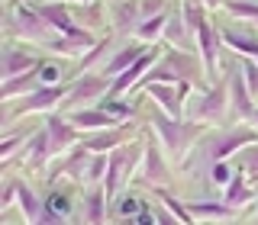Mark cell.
Segmentation results:
<instances>
[{"mask_svg": "<svg viewBox=\"0 0 258 225\" xmlns=\"http://www.w3.org/2000/svg\"><path fill=\"white\" fill-rule=\"evenodd\" d=\"M149 126H152V132L161 139L165 155L174 158V161H184V158H187V151L194 148V142L207 132V123H197V119L187 123V119L161 116V113H155V116L149 119Z\"/></svg>", "mask_w": 258, "mask_h": 225, "instance_id": "cell-1", "label": "cell"}, {"mask_svg": "<svg viewBox=\"0 0 258 225\" xmlns=\"http://www.w3.org/2000/svg\"><path fill=\"white\" fill-rule=\"evenodd\" d=\"M155 80H165V84L190 80V84L207 87V80H204V61H200L197 55H187V52H181V48L174 45V48H168V52L161 55V64H155L152 71H145V77L139 80V87L155 84Z\"/></svg>", "mask_w": 258, "mask_h": 225, "instance_id": "cell-2", "label": "cell"}, {"mask_svg": "<svg viewBox=\"0 0 258 225\" xmlns=\"http://www.w3.org/2000/svg\"><path fill=\"white\" fill-rule=\"evenodd\" d=\"M142 155H145V145H119V148L110 151V167H107V177H103V190H107L110 199H116L119 187L133 177Z\"/></svg>", "mask_w": 258, "mask_h": 225, "instance_id": "cell-3", "label": "cell"}, {"mask_svg": "<svg viewBox=\"0 0 258 225\" xmlns=\"http://www.w3.org/2000/svg\"><path fill=\"white\" fill-rule=\"evenodd\" d=\"M226 116H229V77H220L210 87H204L200 100L190 106V119H197V123H223Z\"/></svg>", "mask_w": 258, "mask_h": 225, "instance_id": "cell-4", "label": "cell"}, {"mask_svg": "<svg viewBox=\"0 0 258 225\" xmlns=\"http://www.w3.org/2000/svg\"><path fill=\"white\" fill-rule=\"evenodd\" d=\"M110 84H113V77L84 71V74H81L75 84L68 87V96H64L61 106L68 109V113H71V109H87V106H91V103H97V100H107Z\"/></svg>", "mask_w": 258, "mask_h": 225, "instance_id": "cell-5", "label": "cell"}, {"mask_svg": "<svg viewBox=\"0 0 258 225\" xmlns=\"http://www.w3.org/2000/svg\"><path fill=\"white\" fill-rule=\"evenodd\" d=\"M64 96H68V90H64L61 84L36 87V90H29L20 103H16V106L7 109V119H13V116H26V113H52L55 106H61V103H64Z\"/></svg>", "mask_w": 258, "mask_h": 225, "instance_id": "cell-6", "label": "cell"}, {"mask_svg": "<svg viewBox=\"0 0 258 225\" xmlns=\"http://www.w3.org/2000/svg\"><path fill=\"white\" fill-rule=\"evenodd\" d=\"M229 106H232V116L236 119H252L255 116V109H258V103L252 100V90H248V84H245V74H242V68H239V58L229 64Z\"/></svg>", "mask_w": 258, "mask_h": 225, "instance_id": "cell-7", "label": "cell"}, {"mask_svg": "<svg viewBox=\"0 0 258 225\" xmlns=\"http://www.w3.org/2000/svg\"><path fill=\"white\" fill-rule=\"evenodd\" d=\"M45 132H48V148H52V158L55 155H64V151L71 148V145H78L81 139V129L71 123L68 116H61V113H48L45 116Z\"/></svg>", "mask_w": 258, "mask_h": 225, "instance_id": "cell-8", "label": "cell"}, {"mask_svg": "<svg viewBox=\"0 0 258 225\" xmlns=\"http://www.w3.org/2000/svg\"><path fill=\"white\" fill-rule=\"evenodd\" d=\"M155 61H158V48H145L139 58H136V61L129 64L126 71H123V74H116V77H113L107 100H119V96H123L126 90H133V87H136V84H139V80L145 77V71H149Z\"/></svg>", "mask_w": 258, "mask_h": 225, "instance_id": "cell-9", "label": "cell"}, {"mask_svg": "<svg viewBox=\"0 0 258 225\" xmlns=\"http://www.w3.org/2000/svg\"><path fill=\"white\" fill-rule=\"evenodd\" d=\"M242 145H258V129H245V126H239V129H232V132H226L220 135L210 148L204 151V161H223V158H229L232 151H239Z\"/></svg>", "mask_w": 258, "mask_h": 225, "instance_id": "cell-10", "label": "cell"}, {"mask_svg": "<svg viewBox=\"0 0 258 225\" xmlns=\"http://www.w3.org/2000/svg\"><path fill=\"white\" fill-rule=\"evenodd\" d=\"M139 180L145 187H171V174H168V164L165 158L158 155V145L155 139L145 142V155H142V167H139Z\"/></svg>", "mask_w": 258, "mask_h": 225, "instance_id": "cell-11", "label": "cell"}, {"mask_svg": "<svg viewBox=\"0 0 258 225\" xmlns=\"http://www.w3.org/2000/svg\"><path fill=\"white\" fill-rule=\"evenodd\" d=\"M197 52H200V61H204V71H207V84L220 80L216 74V61H220V32H216L210 23H204L197 32Z\"/></svg>", "mask_w": 258, "mask_h": 225, "instance_id": "cell-12", "label": "cell"}, {"mask_svg": "<svg viewBox=\"0 0 258 225\" xmlns=\"http://www.w3.org/2000/svg\"><path fill=\"white\" fill-rule=\"evenodd\" d=\"M255 196H258V190L248 187V174H245V167H236L232 171V180L226 183V190H223V203L226 206H232L236 212H242L248 203H255Z\"/></svg>", "mask_w": 258, "mask_h": 225, "instance_id": "cell-13", "label": "cell"}, {"mask_svg": "<svg viewBox=\"0 0 258 225\" xmlns=\"http://www.w3.org/2000/svg\"><path fill=\"white\" fill-rule=\"evenodd\" d=\"M71 123H75L81 132H100V129H113V126H119L123 119L119 116H113L110 109H71Z\"/></svg>", "mask_w": 258, "mask_h": 225, "instance_id": "cell-14", "label": "cell"}, {"mask_svg": "<svg viewBox=\"0 0 258 225\" xmlns=\"http://www.w3.org/2000/svg\"><path fill=\"white\" fill-rule=\"evenodd\" d=\"M145 96H152L155 103H161L168 116H174V119H184V96H181V90H177V84H174V87H168L165 80H155V84H145Z\"/></svg>", "mask_w": 258, "mask_h": 225, "instance_id": "cell-15", "label": "cell"}, {"mask_svg": "<svg viewBox=\"0 0 258 225\" xmlns=\"http://www.w3.org/2000/svg\"><path fill=\"white\" fill-rule=\"evenodd\" d=\"M133 132L136 129L133 126H113V129H100L97 135H91L87 142H81L87 151H113V148H119V145H126L129 139H133Z\"/></svg>", "mask_w": 258, "mask_h": 225, "instance_id": "cell-16", "label": "cell"}, {"mask_svg": "<svg viewBox=\"0 0 258 225\" xmlns=\"http://www.w3.org/2000/svg\"><path fill=\"white\" fill-rule=\"evenodd\" d=\"M142 23L139 0H119L113 7V32L116 36H136V26Z\"/></svg>", "mask_w": 258, "mask_h": 225, "instance_id": "cell-17", "label": "cell"}, {"mask_svg": "<svg viewBox=\"0 0 258 225\" xmlns=\"http://www.w3.org/2000/svg\"><path fill=\"white\" fill-rule=\"evenodd\" d=\"M39 58H32L29 52H20L16 45H7L4 48V64H0V77L4 80H10V77H16V74H26V71H32V68H39Z\"/></svg>", "mask_w": 258, "mask_h": 225, "instance_id": "cell-18", "label": "cell"}, {"mask_svg": "<svg viewBox=\"0 0 258 225\" xmlns=\"http://www.w3.org/2000/svg\"><path fill=\"white\" fill-rule=\"evenodd\" d=\"M87 161H91V151H87L84 145H81V148H75V151H71V158L64 161V164L58 167V171H52V174H48V187H52V183L58 180L61 174L68 177L71 183H84V174H87Z\"/></svg>", "mask_w": 258, "mask_h": 225, "instance_id": "cell-19", "label": "cell"}, {"mask_svg": "<svg viewBox=\"0 0 258 225\" xmlns=\"http://www.w3.org/2000/svg\"><path fill=\"white\" fill-rule=\"evenodd\" d=\"M26 167L29 171H42L45 167V161L52 158V148H48V132H45V126L39 129V132H32V139L26 142Z\"/></svg>", "mask_w": 258, "mask_h": 225, "instance_id": "cell-20", "label": "cell"}, {"mask_svg": "<svg viewBox=\"0 0 258 225\" xmlns=\"http://www.w3.org/2000/svg\"><path fill=\"white\" fill-rule=\"evenodd\" d=\"M39 68H42V64H39ZM39 68L26 71V74H16V77H10V80H4V87H0V96H4V103L16 100L20 93H29L32 87H36V80H42V77H39Z\"/></svg>", "mask_w": 258, "mask_h": 225, "instance_id": "cell-21", "label": "cell"}, {"mask_svg": "<svg viewBox=\"0 0 258 225\" xmlns=\"http://www.w3.org/2000/svg\"><path fill=\"white\" fill-rule=\"evenodd\" d=\"M16 203H20L26 222H45V203L26 187V183H20V187H16Z\"/></svg>", "mask_w": 258, "mask_h": 225, "instance_id": "cell-22", "label": "cell"}, {"mask_svg": "<svg viewBox=\"0 0 258 225\" xmlns=\"http://www.w3.org/2000/svg\"><path fill=\"white\" fill-rule=\"evenodd\" d=\"M107 190H103V183H94V190L87 193V203H84V212H81V219L84 222H103V215H107Z\"/></svg>", "mask_w": 258, "mask_h": 225, "instance_id": "cell-23", "label": "cell"}, {"mask_svg": "<svg viewBox=\"0 0 258 225\" xmlns=\"http://www.w3.org/2000/svg\"><path fill=\"white\" fill-rule=\"evenodd\" d=\"M181 20H184V26H187L190 42H197V32L207 23V7L200 4V0H181Z\"/></svg>", "mask_w": 258, "mask_h": 225, "instance_id": "cell-24", "label": "cell"}, {"mask_svg": "<svg viewBox=\"0 0 258 225\" xmlns=\"http://www.w3.org/2000/svg\"><path fill=\"white\" fill-rule=\"evenodd\" d=\"M145 52V45L139 42V45H126V48H119L116 55H113V58L107 61V68H103V74L107 77H116V74H123V71L129 68V64H133L136 58H139V55Z\"/></svg>", "mask_w": 258, "mask_h": 225, "instance_id": "cell-25", "label": "cell"}, {"mask_svg": "<svg viewBox=\"0 0 258 225\" xmlns=\"http://www.w3.org/2000/svg\"><path fill=\"white\" fill-rule=\"evenodd\" d=\"M187 212L194 219H232V215H239L232 206H226L223 199L220 203H187Z\"/></svg>", "mask_w": 258, "mask_h": 225, "instance_id": "cell-26", "label": "cell"}, {"mask_svg": "<svg viewBox=\"0 0 258 225\" xmlns=\"http://www.w3.org/2000/svg\"><path fill=\"white\" fill-rule=\"evenodd\" d=\"M165 26H168V13L161 10V13L149 16V20H142L139 26H136V39H142V42H155V39L165 36Z\"/></svg>", "mask_w": 258, "mask_h": 225, "instance_id": "cell-27", "label": "cell"}, {"mask_svg": "<svg viewBox=\"0 0 258 225\" xmlns=\"http://www.w3.org/2000/svg\"><path fill=\"white\" fill-rule=\"evenodd\" d=\"M220 39H223V45H229V48H232V52H242L245 58H255V61H258V39L239 36V32H232V29H223V32H220Z\"/></svg>", "mask_w": 258, "mask_h": 225, "instance_id": "cell-28", "label": "cell"}, {"mask_svg": "<svg viewBox=\"0 0 258 225\" xmlns=\"http://www.w3.org/2000/svg\"><path fill=\"white\" fill-rule=\"evenodd\" d=\"M226 10L229 16H236V20H245L248 26L258 32V4H248V0H226Z\"/></svg>", "mask_w": 258, "mask_h": 225, "instance_id": "cell-29", "label": "cell"}, {"mask_svg": "<svg viewBox=\"0 0 258 225\" xmlns=\"http://www.w3.org/2000/svg\"><path fill=\"white\" fill-rule=\"evenodd\" d=\"M152 190H155V196L161 199V203H165V209L174 215L177 222H194V215L187 212V203H177L171 193H168V187H152Z\"/></svg>", "mask_w": 258, "mask_h": 225, "instance_id": "cell-30", "label": "cell"}, {"mask_svg": "<svg viewBox=\"0 0 258 225\" xmlns=\"http://www.w3.org/2000/svg\"><path fill=\"white\" fill-rule=\"evenodd\" d=\"M107 167H110V158L103 155V151H91V161H87L84 183H103V177H107Z\"/></svg>", "mask_w": 258, "mask_h": 225, "instance_id": "cell-31", "label": "cell"}, {"mask_svg": "<svg viewBox=\"0 0 258 225\" xmlns=\"http://www.w3.org/2000/svg\"><path fill=\"white\" fill-rule=\"evenodd\" d=\"M165 42H171V45H184V42H190V36H187V26H184V20H181V13L177 16H168V26H165Z\"/></svg>", "mask_w": 258, "mask_h": 225, "instance_id": "cell-32", "label": "cell"}, {"mask_svg": "<svg viewBox=\"0 0 258 225\" xmlns=\"http://www.w3.org/2000/svg\"><path fill=\"white\" fill-rule=\"evenodd\" d=\"M107 48H110V39H100V42H97V45L91 48V52H84V55H81V74H84V71H91L94 64L103 58V52H107Z\"/></svg>", "mask_w": 258, "mask_h": 225, "instance_id": "cell-33", "label": "cell"}, {"mask_svg": "<svg viewBox=\"0 0 258 225\" xmlns=\"http://www.w3.org/2000/svg\"><path fill=\"white\" fill-rule=\"evenodd\" d=\"M142 209H145V206L139 203V199H136L133 193H126V196H123V199L116 203V209H113V215H119V219H126V215H139Z\"/></svg>", "mask_w": 258, "mask_h": 225, "instance_id": "cell-34", "label": "cell"}, {"mask_svg": "<svg viewBox=\"0 0 258 225\" xmlns=\"http://www.w3.org/2000/svg\"><path fill=\"white\" fill-rule=\"evenodd\" d=\"M239 68H242V74H245V84H248V90H252V96H258V61L255 58H239Z\"/></svg>", "mask_w": 258, "mask_h": 225, "instance_id": "cell-35", "label": "cell"}, {"mask_svg": "<svg viewBox=\"0 0 258 225\" xmlns=\"http://www.w3.org/2000/svg\"><path fill=\"white\" fill-rule=\"evenodd\" d=\"M20 145H23V135H7L4 145H0V161H4V164H10L13 155L20 151Z\"/></svg>", "mask_w": 258, "mask_h": 225, "instance_id": "cell-36", "label": "cell"}, {"mask_svg": "<svg viewBox=\"0 0 258 225\" xmlns=\"http://www.w3.org/2000/svg\"><path fill=\"white\" fill-rule=\"evenodd\" d=\"M210 171H213V174H210V180H213V183H223V187H226V183L232 180V167L226 164V158L223 161H213V164H210Z\"/></svg>", "mask_w": 258, "mask_h": 225, "instance_id": "cell-37", "label": "cell"}, {"mask_svg": "<svg viewBox=\"0 0 258 225\" xmlns=\"http://www.w3.org/2000/svg\"><path fill=\"white\" fill-rule=\"evenodd\" d=\"M239 167H245V174H252V180H258V145H252V148L239 158Z\"/></svg>", "mask_w": 258, "mask_h": 225, "instance_id": "cell-38", "label": "cell"}, {"mask_svg": "<svg viewBox=\"0 0 258 225\" xmlns=\"http://www.w3.org/2000/svg\"><path fill=\"white\" fill-rule=\"evenodd\" d=\"M16 187H20V180H7V187H4V196H0V209H10L16 203Z\"/></svg>", "mask_w": 258, "mask_h": 225, "instance_id": "cell-39", "label": "cell"}, {"mask_svg": "<svg viewBox=\"0 0 258 225\" xmlns=\"http://www.w3.org/2000/svg\"><path fill=\"white\" fill-rule=\"evenodd\" d=\"M139 10H142V20H149V16L165 10V0H139Z\"/></svg>", "mask_w": 258, "mask_h": 225, "instance_id": "cell-40", "label": "cell"}, {"mask_svg": "<svg viewBox=\"0 0 258 225\" xmlns=\"http://www.w3.org/2000/svg\"><path fill=\"white\" fill-rule=\"evenodd\" d=\"M39 77H42L45 80V84H58V77H61V68H58V64H42V68H39Z\"/></svg>", "mask_w": 258, "mask_h": 225, "instance_id": "cell-41", "label": "cell"}, {"mask_svg": "<svg viewBox=\"0 0 258 225\" xmlns=\"http://www.w3.org/2000/svg\"><path fill=\"white\" fill-rule=\"evenodd\" d=\"M103 109H110L113 116H119V119L133 116V106H126V103H113V100H103Z\"/></svg>", "mask_w": 258, "mask_h": 225, "instance_id": "cell-42", "label": "cell"}, {"mask_svg": "<svg viewBox=\"0 0 258 225\" xmlns=\"http://www.w3.org/2000/svg\"><path fill=\"white\" fill-rule=\"evenodd\" d=\"M200 4H204L207 10H220V7L226 4V0H200Z\"/></svg>", "mask_w": 258, "mask_h": 225, "instance_id": "cell-43", "label": "cell"}, {"mask_svg": "<svg viewBox=\"0 0 258 225\" xmlns=\"http://www.w3.org/2000/svg\"><path fill=\"white\" fill-rule=\"evenodd\" d=\"M71 4H78V7H84V4H94V0H71Z\"/></svg>", "mask_w": 258, "mask_h": 225, "instance_id": "cell-44", "label": "cell"}, {"mask_svg": "<svg viewBox=\"0 0 258 225\" xmlns=\"http://www.w3.org/2000/svg\"><path fill=\"white\" fill-rule=\"evenodd\" d=\"M248 123H255V126H258V109H255V116H252V119H248Z\"/></svg>", "mask_w": 258, "mask_h": 225, "instance_id": "cell-45", "label": "cell"}]
</instances>
